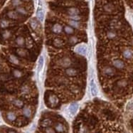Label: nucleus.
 <instances>
[{
  "mask_svg": "<svg viewBox=\"0 0 133 133\" xmlns=\"http://www.w3.org/2000/svg\"><path fill=\"white\" fill-rule=\"evenodd\" d=\"M76 52L81 56H86L87 54L88 51V46L86 44H79L76 47Z\"/></svg>",
  "mask_w": 133,
  "mask_h": 133,
  "instance_id": "obj_1",
  "label": "nucleus"
},
{
  "mask_svg": "<svg viewBox=\"0 0 133 133\" xmlns=\"http://www.w3.org/2000/svg\"><path fill=\"white\" fill-rule=\"evenodd\" d=\"M59 64L63 68H69L71 66V64H72V60H71V59L69 57L66 56V57H64V58H62L60 60Z\"/></svg>",
  "mask_w": 133,
  "mask_h": 133,
  "instance_id": "obj_2",
  "label": "nucleus"
},
{
  "mask_svg": "<svg viewBox=\"0 0 133 133\" xmlns=\"http://www.w3.org/2000/svg\"><path fill=\"white\" fill-rule=\"evenodd\" d=\"M65 74L68 77H74V76H76L78 75V72L76 69L69 67V68H67L65 70Z\"/></svg>",
  "mask_w": 133,
  "mask_h": 133,
  "instance_id": "obj_3",
  "label": "nucleus"
},
{
  "mask_svg": "<svg viewBox=\"0 0 133 133\" xmlns=\"http://www.w3.org/2000/svg\"><path fill=\"white\" fill-rule=\"evenodd\" d=\"M66 13L67 14H68V16H75L80 14V11L77 7H70L67 9Z\"/></svg>",
  "mask_w": 133,
  "mask_h": 133,
  "instance_id": "obj_4",
  "label": "nucleus"
},
{
  "mask_svg": "<svg viewBox=\"0 0 133 133\" xmlns=\"http://www.w3.org/2000/svg\"><path fill=\"white\" fill-rule=\"evenodd\" d=\"M102 73L108 76H112L115 74V70L113 68L110 66H106L102 69Z\"/></svg>",
  "mask_w": 133,
  "mask_h": 133,
  "instance_id": "obj_5",
  "label": "nucleus"
},
{
  "mask_svg": "<svg viewBox=\"0 0 133 133\" xmlns=\"http://www.w3.org/2000/svg\"><path fill=\"white\" fill-rule=\"evenodd\" d=\"M51 30L52 32L54 33V34H59L60 33L62 32L63 31V26L61 24H60L58 23H56L53 25V26L51 28Z\"/></svg>",
  "mask_w": 133,
  "mask_h": 133,
  "instance_id": "obj_6",
  "label": "nucleus"
},
{
  "mask_svg": "<svg viewBox=\"0 0 133 133\" xmlns=\"http://www.w3.org/2000/svg\"><path fill=\"white\" fill-rule=\"evenodd\" d=\"M90 92L92 96H96L98 94V88L96 84V82L93 79H92L90 83Z\"/></svg>",
  "mask_w": 133,
  "mask_h": 133,
  "instance_id": "obj_7",
  "label": "nucleus"
},
{
  "mask_svg": "<svg viewBox=\"0 0 133 133\" xmlns=\"http://www.w3.org/2000/svg\"><path fill=\"white\" fill-rule=\"evenodd\" d=\"M112 64H113V66H114V67H115L116 68L120 69V70L124 68V66H125L124 62L120 59L114 60L112 61Z\"/></svg>",
  "mask_w": 133,
  "mask_h": 133,
  "instance_id": "obj_8",
  "label": "nucleus"
},
{
  "mask_svg": "<svg viewBox=\"0 0 133 133\" xmlns=\"http://www.w3.org/2000/svg\"><path fill=\"white\" fill-rule=\"evenodd\" d=\"M103 10L108 13H112L115 10V5L111 3H108L103 6Z\"/></svg>",
  "mask_w": 133,
  "mask_h": 133,
  "instance_id": "obj_9",
  "label": "nucleus"
},
{
  "mask_svg": "<svg viewBox=\"0 0 133 133\" xmlns=\"http://www.w3.org/2000/svg\"><path fill=\"white\" fill-rule=\"evenodd\" d=\"M48 101H49L50 106L52 107H54V106H56L58 105V98L55 95H50V96L48 98Z\"/></svg>",
  "mask_w": 133,
  "mask_h": 133,
  "instance_id": "obj_10",
  "label": "nucleus"
},
{
  "mask_svg": "<svg viewBox=\"0 0 133 133\" xmlns=\"http://www.w3.org/2000/svg\"><path fill=\"white\" fill-rule=\"evenodd\" d=\"M122 55L126 59H131L133 57V50L130 48H126L123 50Z\"/></svg>",
  "mask_w": 133,
  "mask_h": 133,
  "instance_id": "obj_11",
  "label": "nucleus"
},
{
  "mask_svg": "<svg viewBox=\"0 0 133 133\" xmlns=\"http://www.w3.org/2000/svg\"><path fill=\"white\" fill-rule=\"evenodd\" d=\"M16 54L19 56L22 57V58H26L28 56V52L27 50L24 49V48H17L16 50Z\"/></svg>",
  "mask_w": 133,
  "mask_h": 133,
  "instance_id": "obj_12",
  "label": "nucleus"
},
{
  "mask_svg": "<svg viewBox=\"0 0 133 133\" xmlns=\"http://www.w3.org/2000/svg\"><path fill=\"white\" fill-rule=\"evenodd\" d=\"M7 16L9 17V18H11V19H13V20H17L19 18V15L17 13V12L16 11H9L8 12H7Z\"/></svg>",
  "mask_w": 133,
  "mask_h": 133,
  "instance_id": "obj_13",
  "label": "nucleus"
},
{
  "mask_svg": "<svg viewBox=\"0 0 133 133\" xmlns=\"http://www.w3.org/2000/svg\"><path fill=\"white\" fill-rule=\"evenodd\" d=\"M69 26H70L71 27L75 28H78V29H80L82 27V25L80 23V22H77V21H74V20H70L69 19L68 22Z\"/></svg>",
  "mask_w": 133,
  "mask_h": 133,
  "instance_id": "obj_14",
  "label": "nucleus"
},
{
  "mask_svg": "<svg viewBox=\"0 0 133 133\" xmlns=\"http://www.w3.org/2000/svg\"><path fill=\"white\" fill-rule=\"evenodd\" d=\"M44 56H41L38 58V66H37V72H41L42 69L44 68Z\"/></svg>",
  "mask_w": 133,
  "mask_h": 133,
  "instance_id": "obj_15",
  "label": "nucleus"
},
{
  "mask_svg": "<svg viewBox=\"0 0 133 133\" xmlns=\"http://www.w3.org/2000/svg\"><path fill=\"white\" fill-rule=\"evenodd\" d=\"M52 44H53V46H55L56 48H60L64 45V43L63 42V40L60 39V38H56L55 39H54Z\"/></svg>",
  "mask_w": 133,
  "mask_h": 133,
  "instance_id": "obj_16",
  "label": "nucleus"
},
{
  "mask_svg": "<svg viewBox=\"0 0 133 133\" xmlns=\"http://www.w3.org/2000/svg\"><path fill=\"white\" fill-rule=\"evenodd\" d=\"M78 105L77 103H72L69 106V112H70V114L74 115L76 113V112L78 111Z\"/></svg>",
  "mask_w": 133,
  "mask_h": 133,
  "instance_id": "obj_17",
  "label": "nucleus"
},
{
  "mask_svg": "<svg viewBox=\"0 0 133 133\" xmlns=\"http://www.w3.org/2000/svg\"><path fill=\"white\" fill-rule=\"evenodd\" d=\"M9 61H10L12 64H13L14 65H16V66L20 65V60H18V58L16 56H15L14 55H12V54L9 55Z\"/></svg>",
  "mask_w": 133,
  "mask_h": 133,
  "instance_id": "obj_18",
  "label": "nucleus"
},
{
  "mask_svg": "<svg viewBox=\"0 0 133 133\" xmlns=\"http://www.w3.org/2000/svg\"><path fill=\"white\" fill-rule=\"evenodd\" d=\"M23 114L26 117V118H31V116H32V109H31V108H29V107H24L23 109Z\"/></svg>",
  "mask_w": 133,
  "mask_h": 133,
  "instance_id": "obj_19",
  "label": "nucleus"
},
{
  "mask_svg": "<svg viewBox=\"0 0 133 133\" xmlns=\"http://www.w3.org/2000/svg\"><path fill=\"white\" fill-rule=\"evenodd\" d=\"M36 16L38 19L41 22H43L44 19V12L42 9H38L36 12Z\"/></svg>",
  "mask_w": 133,
  "mask_h": 133,
  "instance_id": "obj_20",
  "label": "nucleus"
},
{
  "mask_svg": "<svg viewBox=\"0 0 133 133\" xmlns=\"http://www.w3.org/2000/svg\"><path fill=\"white\" fill-rule=\"evenodd\" d=\"M16 11L17 12V13L20 15H23V16H26L28 14V12L26 9H25L23 6H18L16 7Z\"/></svg>",
  "mask_w": 133,
  "mask_h": 133,
  "instance_id": "obj_21",
  "label": "nucleus"
},
{
  "mask_svg": "<svg viewBox=\"0 0 133 133\" xmlns=\"http://www.w3.org/2000/svg\"><path fill=\"white\" fill-rule=\"evenodd\" d=\"M29 25H30V27L32 28V30H36L38 26V24L37 22V21L35 18H32L29 22Z\"/></svg>",
  "mask_w": 133,
  "mask_h": 133,
  "instance_id": "obj_22",
  "label": "nucleus"
},
{
  "mask_svg": "<svg viewBox=\"0 0 133 133\" xmlns=\"http://www.w3.org/2000/svg\"><path fill=\"white\" fill-rule=\"evenodd\" d=\"M16 45L20 47H22L25 44V39L23 36H18L16 39Z\"/></svg>",
  "mask_w": 133,
  "mask_h": 133,
  "instance_id": "obj_23",
  "label": "nucleus"
},
{
  "mask_svg": "<svg viewBox=\"0 0 133 133\" xmlns=\"http://www.w3.org/2000/svg\"><path fill=\"white\" fill-rule=\"evenodd\" d=\"M12 74L14 76V77L16 78H22L24 76V74L22 71H21L20 70H18V69H14L12 70Z\"/></svg>",
  "mask_w": 133,
  "mask_h": 133,
  "instance_id": "obj_24",
  "label": "nucleus"
},
{
  "mask_svg": "<svg viewBox=\"0 0 133 133\" xmlns=\"http://www.w3.org/2000/svg\"><path fill=\"white\" fill-rule=\"evenodd\" d=\"M13 105L17 107L18 108H22L24 106V102L20 99H14V100L12 101Z\"/></svg>",
  "mask_w": 133,
  "mask_h": 133,
  "instance_id": "obj_25",
  "label": "nucleus"
},
{
  "mask_svg": "<svg viewBox=\"0 0 133 133\" xmlns=\"http://www.w3.org/2000/svg\"><path fill=\"white\" fill-rule=\"evenodd\" d=\"M6 118L10 122H14V120L16 119V115L13 112H9L6 114Z\"/></svg>",
  "mask_w": 133,
  "mask_h": 133,
  "instance_id": "obj_26",
  "label": "nucleus"
},
{
  "mask_svg": "<svg viewBox=\"0 0 133 133\" xmlns=\"http://www.w3.org/2000/svg\"><path fill=\"white\" fill-rule=\"evenodd\" d=\"M64 32L66 34H68V35H71V34H74V28L71 27L70 26H65L64 27Z\"/></svg>",
  "mask_w": 133,
  "mask_h": 133,
  "instance_id": "obj_27",
  "label": "nucleus"
},
{
  "mask_svg": "<svg viewBox=\"0 0 133 133\" xmlns=\"http://www.w3.org/2000/svg\"><path fill=\"white\" fill-rule=\"evenodd\" d=\"M55 130L58 132H64V126L63 125V124L58 122L55 124Z\"/></svg>",
  "mask_w": 133,
  "mask_h": 133,
  "instance_id": "obj_28",
  "label": "nucleus"
},
{
  "mask_svg": "<svg viewBox=\"0 0 133 133\" xmlns=\"http://www.w3.org/2000/svg\"><path fill=\"white\" fill-rule=\"evenodd\" d=\"M9 26V22L6 19H2L0 21V27L2 28H6Z\"/></svg>",
  "mask_w": 133,
  "mask_h": 133,
  "instance_id": "obj_29",
  "label": "nucleus"
},
{
  "mask_svg": "<svg viewBox=\"0 0 133 133\" xmlns=\"http://www.w3.org/2000/svg\"><path fill=\"white\" fill-rule=\"evenodd\" d=\"M118 36L117 33L114 31H108L107 32V37L110 39H114Z\"/></svg>",
  "mask_w": 133,
  "mask_h": 133,
  "instance_id": "obj_30",
  "label": "nucleus"
},
{
  "mask_svg": "<svg viewBox=\"0 0 133 133\" xmlns=\"http://www.w3.org/2000/svg\"><path fill=\"white\" fill-rule=\"evenodd\" d=\"M11 36H12V32L9 30H4L2 32V37H3V38L5 39V40L11 37Z\"/></svg>",
  "mask_w": 133,
  "mask_h": 133,
  "instance_id": "obj_31",
  "label": "nucleus"
},
{
  "mask_svg": "<svg viewBox=\"0 0 133 133\" xmlns=\"http://www.w3.org/2000/svg\"><path fill=\"white\" fill-rule=\"evenodd\" d=\"M82 16L79 14V15H75V16H68V18L70 20H74V21H77L80 22L82 19Z\"/></svg>",
  "mask_w": 133,
  "mask_h": 133,
  "instance_id": "obj_32",
  "label": "nucleus"
},
{
  "mask_svg": "<svg viewBox=\"0 0 133 133\" xmlns=\"http://www.w3.org/2000/svg\"><path fill=\"white\" fill-rule=\"evenodd\" d=\"M11 3H12V6L18 7V6H20L22 4V0H12Z\"/></svg>",
  "mask_w": 133,
  "mask_h": 133,
  "instance_id": "obj_33",
  "label": "nucleus"
},
{
  "mask_svg": "<svg viewBox=\"0 0 133 133\" xmlns=\"http://www.w3.org/2000/svg\"><path fill=\"white\" fill-rule=\"evenodd\" d=\"M78 42V38L77 36H71L69 38L68 42L70 44H76Z\"/></svg>",
  "mask_w": 133,
  "mask_h": 133,
  "instance_id": "obj_34",
  "label": "nucleus"
},
{
  "mask_svg": "<svg viewBox=\"0 0 133 133\" xmlns=\"http://www.w3.org/2000/svg\"><path fill=\"white\" fill-rule=\"evenodd\" d=\"M118 86L120 88H124L127 85H128V81L125 80H120L118 82Z\"/></svg>",
  "mask_w": 133,
  "mask_h": 133,
  "instance_id": "obj_35",
  "label": "nucleus"
},
{
  "mask_svg": "<svg viewBox=\"0 0 133 133\" xmlns=\"http://www.w3.org/2000/svg\"><path fill=\"white\" fill-rule=\"evenodd\" d=\"M51 124V120L49 119H45L42 121V125L43 127H48Z\"/></svg>",
  "mask_w": 133,
  "mask_h": 133,
  "instance_id": "obj_36",
  "label": "nucleus"
},
{
  "mask_svg": "<svg viewBox=\"0 0 133 133\" xmlns=\"http://www.w3.org/2000/svg\"><path fill=\"white\" fill-rule=\"evenodd\" d=\"M29 91V88L27 86H24V87H22V92L24 93V94H26Z\"/></svg>",
  "mask_w": 133,
  "mask_h": 133,
  "instance_id": "obj_37",
  "label": "nucleus"
},
{
  "mask_svg": "<svg viewBox=\"0 0 133 133\" xmlns=\"http://www.w3.org/2000/svg\"><path fill=\"white\" fill-rule=\"evenodd\" d=\"M70 90H71V92H72L73 93H74V94H77V93L79 92V89H78V88L75 87V86L71 88H70Z\"/></svg>",
  "mask_w": 133,
  "mask_h": 133,
  "instance_id": "obj_38",
  "label": "nucleus"
},
{
  "mask_svg": "<svg viewBox=\"0 0 133 133\" xmlns=\"http://www.w3.org/2000/svg\"><path fill=\"white\" fill-rule=\"evenodd\" d=\"M45 132H46V133H56L55 130L51 128H49V127L46 128V130H45Z\"/></svg>",
  "mask_w": 133,
  "mask_h": 133,
  "instance_id": "obj_39",
  "label": "nucleus"
},
{
  "mask_svg": "<svg viewBox=\"0 0 133 133\" xmlns=\"http://www.w3.org/2000/svg\"><path fill=\"white\" fill-rule=\"evenodd\" d=\"M8 133H16L14 131H13V130H10V131H9L8 132Z\"/></svg>",
  "mask_w": 133,
  "mask_h": 133,
  "instance_id": "obj_40",
  "label": "nucleus"
},
{
  "mask_svg": "<svg viewBox=\"0 0 133 133\" xmlns=\"http://www.w3.org/2000/svg\"><path fill=\"white\" fill-rule=\"evenodd\" d=\"M24 2H29V0H23Z\"/></svg>",
  "mask_w": 133,
  "mask_h": 133,
  "instance_id": "obj_41",
  "label": "nucleus"
},
{
  "mask_svg": "<svg viewBox=\"0 0 133 133\" xmlns=\"http://www.w3.org/2000/svg\"><path fill=\"white\" fill-rule=\"evenodd\" d=\"M0 71H1V66H0Z\"/></svg>",
  "mask_w": 133,
  "mask_h": 133,
  "instance_id": "obj_42",
  "label": "nucleus"
}]
</instances>
